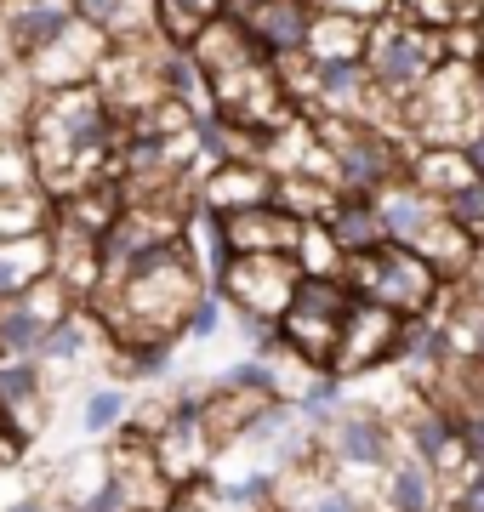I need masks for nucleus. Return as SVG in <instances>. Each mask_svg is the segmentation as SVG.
<instances>
[{"instance_id": "obj_26", "label": "nucleus", "mask_w": 484, "mask_h": 512, "mask_svg": "<svg viewBox=\"0 0 484 512\" xmlns=\"http://www.w3.org/2000/svg\"><path fill=\"white\" fill-rule=\"evenodd\" d=\"M0 512H52V490H46V495L29 490V495H18V501H6Z\"/></svg>"}, {"instance_id": "obj_13", "label": "nucleus", "mask_w": 484, "mask_h": 512, "mask_svg": "<svg viewBox=\"0 0 484 512\" xmlns=\"http://www.w3.org/2000/svg\"><path fill=\"white\" fill-rule=\"evenodd\" d=\"M376 512H445V484L428 461H416L399 444V456L388 461L382 490H376Z\"/></svg>"}, {"instance_id": "obj_24", "label": "nucleus", "mask_w": 484, "mask_h": 512, "mask_svg": "<svg viewBox=\"0 0 484 512\" xmlns=\"http://www.w3.org/2000/svg\"><path fill=\"white\" fill-rule=\"evenodd\" d=\"M450 410H456V433H462L467 467L484 478V404H450Z\"/></svg>"}, {"instance_id": "obj_10", "label": "nucleus", "mask_w": 484, "mask_h": 512, "mask_svg": "<svg viewBox=\"0 0 484 512\" xmlns=\"http://www.w3.org/2000/svg\"><path fill=\"white\" fill-rule=\"evenodd\" d=\"M0 410L18 421L29 439L46 433L52 421V376L40 359H0Z\"/></svg>"}, {"instance_id": "obj_21", "label": "nucleus", "mask_w": 484, "mask_h": 512, "mask_svg": "<svg viewBox=\"0 0 484 512\" xmlns=\"http://www.w3.org/2000/svg\"><path fill=\"white\" fill-rule=\"evenodd\" d=\"M291 256H297L302 274H342V262H348V251L336 245V234L325 222H302V239Z\"/></svg>"}, {"instance_id": "obj_9", "label": "nucleus", "mask_w": 484, "mask_h": 512, "mask_svg": "<svg viewBox=\"0 0 484 512\" xmlns=\"http://www.w3.org/2000/svg\"><path fill=\"white\" fill-rule=\"evenodd\" d=\"M194 200L217 217H234V211H251V205L274 200V171L262 160H217L200 165V183H194Z\"/></svg>"}, {"instance_id": "obj_2", "label": "nucleus", "mask_w": 484, "mask_h": 512, "mask_svg": "<svg viewBox=\"0 0 484 512\" xmlns=\"http://www.w3.org/2000/svg\"><path fill=\"white\" fill-rule=\"evenodd\" d=\"M484 120L479 97V63H433V74L405 97V131L410 143H467Z\"/></svg>"}, {"instance_id": "obj_14", "label": "nucleus", "mask_w": 484, "mask_h": 512, "mask_svg": "<svg viewBox=\"0 0 484 512\" xmlns=\"http://www.w3.org/2000/svg\"><path fill=\"white\" fill-rule=\"evenodd\" d=\"M405 177L422 194H433V200H445V194H456V188L473 177V160H467L462 143H416L405 160Z\"/></svg>"}, {"instance_id": "obj_15", "label": "nucleus", "mask_w": 484, "mask_h": 512, "mask_svg": "<svg viewBox=\"0 0 484 512\" xmlns=\"http://www.w3.org/2000/svg\"><path fill=\"white\" fill-rule=\"evenodd\" d=\"M52 274V234H18V239H0V302L23 296L29 285Z\"/></svg>"}, {"instance_id": "obj_25", "label": "nucleus", "mask_w": 484, "mask_h": 512, "mask_svg": "<svg viewBox=\"0 0 484 512\" xmlns=\"http://www.w3.org/2000/svg\"><path fill=\"white\" fill-rule=\"evenodd\" d=\"M29 450H35V439H29L6 410H0V473H18L23 461H29Z\"/></svg>"}, {"instance_id": "obj_27", "label": "nucleus", "mask_w": 484, "mask_h": 512, "mask_svg": "<svg viewBox=\"0 0 484 512\" xmlns=\"http://www.w3.org/2000/svg\"><path fill=\"white\" fill-rule=\"evenodd\" d=\"M473 29H479V63H484V6L473 12Z\"/></svg>"}, {"instance_id": "obj_20", "label": "nucleus", "mask_w": 484, "mask_h": 512, "mask_svg": "<svg viewBox=\"0 0 484 512\" xmlns=\"http://www.w3.org/2000/svg\"><path fill=\"white\" fill-rule=\"evenodd\" d=\"M365 35H371L365 18H348V12H325L319 6L314 35H308V57H365Z\"/></svg>"}, {"instance_id": "obj_4", "label": "nucleus", "mask_w": 484, "mask_h": 512, "mask_svg": "<svg viewBox=\"0 0 484 512\" xmlns=\"http://www.w3.org/2000/svg\"><path fill=\"white\" fill-rule=\"evenodd\" d=\"M399 330H405L399 313L354 291V302H348V313H342V330H336L331 370L342 376V382H365L371 370H388L393 359H399Z\"/></svg>"}, {"instance_id": "obj_23", "label": "nucleus", "mask_w": 484, "mask_h": 512, "mask_svg": "<svg viewBox=\"0 0 484 512\" xmlns=\"http://www.w3.org/2000/svg\"><path fill=\"white\" fill-rule=\"evenodd\" d=\"M223 325H228V302L217 291H205L200 302L188 308V319H183V342H211Z\"/></svg>"}, {"instance_id": "obj_7", "label": "nucleus", "mask_w": 484, "mask_h": 512, "mask_svg": "<svg viewBox=\"0 0 484 512\" xmlns=\"http://www.w3.org/2000/svg\"><path fill=\"white\" fill-rule=\"evenodd\" d=\"M103 57H109V29L92 18H75L46 52L29 57L23 69L35 80V92H57V86H86V80H97V63Z\"/></svg>"}, {"instance_id": "obj_1", "label": "nucleus", "mask_w": 484, "mask_h": 512, "mask_svg": "<svg viewBox=\"0 0 484 512\" xmlns=\"http://www.w3.org/2000/svg\"><path fill=\"white\" fill-rule=\"evenodd\" d=\"M342 279H348L359 296L393 308L399 319L439 313L445 296H450V279L439 274L422 251H410V245H399V239H382V245H371V251H354L348 262H342Z\"/></svg>"}, {"instance_id": "obj_3", "label": "nucleus", "mask_w": 484, "mask_h": 512, "mask_svg": "<svg viewBox=\"0 0 484 512\" xmlns=\"http://www.w3.org/2000/svg\"><path fill=\"white\" fill-rule=\"evenodd\" d=\"M433 63H445V40L439 29L405 18V12H382L365 35V69H371L376 92L410 97L433 74Z\"/></svg>"}, {"instance_id": "obj_12", "label": "nucleus", "mask_w": 484, "mask_h": 512, "mask_svg": "<svg viewBox=\"0 0 484 512\" xmlns=\"http://www.w3.org/2000/svg\"><path fill=\"white\" fill-rule=\"evenodd\" d=\"M223 234H228V251L234 256H251V251H268V256H291L302 239V217L280 211V205H251V211H234L223 217Z\"/></svg>"}, {"instance_id": "obj_11", "label": "nucleus", "mask_w": 484, "mask_h": 512, "mask_svg": "<svg viewBox=\"0 0 484 512\" xmlns=\"http://www.w3.org/2000/svg\"><path fill=\"white\" fill-rule=\"evenodd\" d=\"M75 18H80L75 0H0V29H6V40H12V52L23 63L46 52Z\"/></svg>"}, {"instance_id": "obj_16", "label": "nucleus", "mask_w": 484, "mask_h": 512, "mask_svg": "<svg viewBox=\"0 0 484 512\" xmlns=\"http://www.w3.org/2000/svg\"><path fill=\"white\" fill-rule=\"evenodd\" d=\"M171 365H177V342H166V336H137V342H120V348H109L114 382H126V387L166 382Z\"/></svg>"}, {"instance_id": "obj_22", "label": "nucleus", "mask_w": 484, "mask_h": 512, "mask_svg": "<svg viewBox=\"0 0 484 512\" xmlns=\"http://www.w3.org/2000/svg\"><path fill=\"white\" fill-rule=\"evenodd\" d=\"M439 205H445V217L456 222L462 234L484 239V177H479V171H473V177H467V183L456 188V194H445Z\"/></svg>"}, {"instance_id": "obj_8", "label": "nucleus", "mask_w": 484, "mask_h": 512, "mask_svg": "<svg viewBox=\"0 0 484 512\" xmlns=\"http://www.w3.org/2000/svg\"><path fill=\"white\" fill-rule=\"evenodd\" d=\"M234 12H240L245 35L257 40V52L268 63H291V57L308 52L319 0H251V6H234Z\"/></svg>"}, {"instance_id": "obj_5", "label": "nucleus", "mask_w": 484, "mask_h": 512, "mask_svg": "<svg viewBox=\"0 0 484 512\" xmlns=\"http://www.w3.org/2000/svg\"><path fill=\"white\" fill-rule=\"evenodd\" d=\"M325 450H331V467L342 478H382L388 461L399 456V427H393V416H382L376 404L348 399L336 410L331 433H325Z\"/></svg>"}, {"instance_id": "obj_17", "label": "nucleus", "mask_w": 484, "mask_h": 512, "mask_svg": "<svg viewBox=\"0 0 484 512\" xmlns=\"http://www.w3.org/2000/svg\"><path fill=\"white\" fill-rule=\"evenodd\" d=\"M325 228L336 234V245H342L348 256L371 251V245H382V239H388L382 211H376V200H365V194H342V200H336V211L325 217Z\"/></svg>"}, {"instance_id": "obj_6", "label": "nucleus", "mask_w": 484, "mask_h": 512, "mask_svg": "<svg viewBox=\"0 0 484 512\" xmlns=\"http://www.w3.org/2000/svg\"><path fill=\"white\" fill-rule=\"evenodd\" d=\"M297 256H268V251H251V256H234L228 262L217 296L228 302V313H262V319H280L291 308V291H297Z\"/></svg>"}, {"instance_id": "obj_18", "label": "nucleus", "mask_w": 484, "mask_h": 512, "mask_svg": "<svg viewBox=\"0 0 484 512\" xmlns=\"http://www.w3.org/2000/svg\"><path fill=\"white\" fill-rule=\"evenodd\" d=\"M131 404H137V393H131L126 382L86 387V399H80V433H86V439H114V433L126 427Z\"/></svg>"}, {"instance_id": "obj_19", "label": "nucleus", "mask_w": 484, "mask_h": 512, "mask_svg": "<svg viewBox=\"0 0 484 512\" xmlns=\"http://www.w3.org/2000/svg\"><path fill=\"white\" fill-rule=\"evenodd\" d=\"M217 12H228V0H154V35L166 46H188Z\"/></svg>"}]
</instances>
